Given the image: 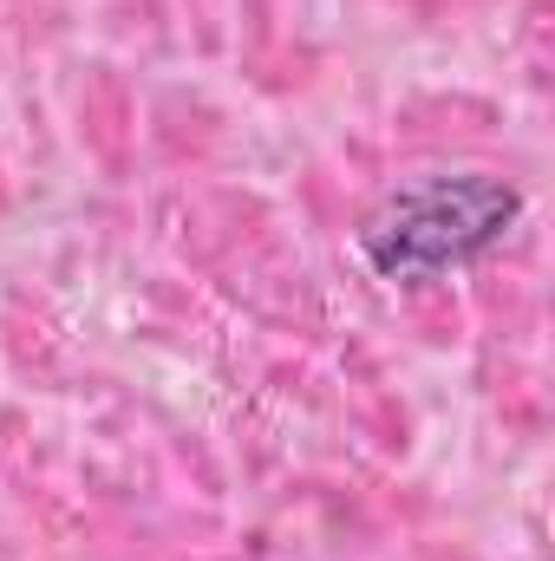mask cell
<instances>
[{"label":"cell","instance_id":"1","mask_svg":"<svg viewBox=\"0 0 555 561\" xmlns=\"http://www.w3.org/2000/svg\"><path fill=\"white\" fill-rule=\"evenodd\" d=\"M517 216V196L490 176H438L412 196H399L373 229H366V255L380 275H444L464 268L471 255H484L503 222Z\"/></svg>","mask_w":555,"mask_h":561}]
</instances>
